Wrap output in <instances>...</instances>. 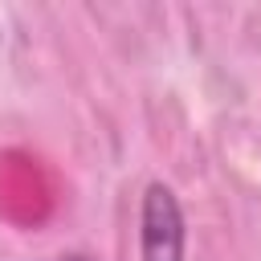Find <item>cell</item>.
Instances as JSON below:
<instances>
[{
	"label": "cell",
	"mask_w": 261,
	"mask_h": 261,
	"mask_svg": "<svg viewBox=\"0 0 261 261\" xmlns=\"http://www.w3.org/2000/svg\"><path fill=\"white\" fill-rule=\"evenodd\" d=\"M188 249V220L171 184L151 179L143 188L139 208V261H184Z\"/></svg>",
	"instance_id": "6da1fadb"
},
{
	"label": "cell",
	"mask_w": 261,
	"mask_h": 261,
	"mask_svg": "<svg viewBox=\"0 0 261 261\" xmlns=\"http://www.w3.org/2000/svg\"><path fill=\"white\" fill-rule=\"evenodd\" d=\"M53 261H90V257H82V253H73V257H53Z\"/></svg>",
	"instance_id": "7a4b0ae2"
}]
</instances>
